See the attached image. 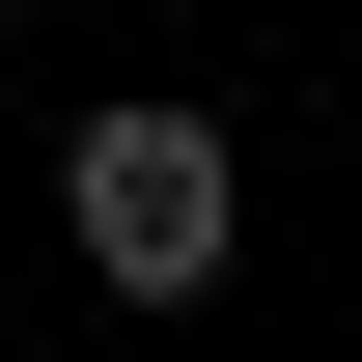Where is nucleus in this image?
<instances>
[{
	"label": "nucleus",
	"mask_w": 362,
	"mask_h": 362,
	"mask_svg": "<svg viewBox=\"0 0 362 362\" xmlns=\"http://www.w3.org/2000/svg\"><path fill=\"white\" fill-rule=\"evenodd\" d=\"M56 251H84L112 307H223V251H251V139L195 112V84H112L84 139H56Z\"/></svg>",
	"instance_id": "nucleus-1"
}]
</instances>
